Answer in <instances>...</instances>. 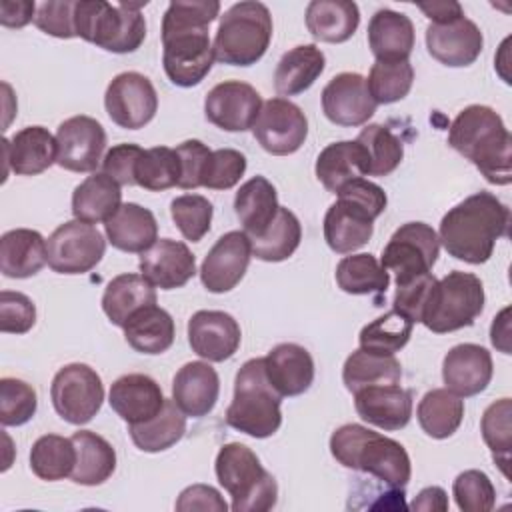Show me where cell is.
I'll list each match as a JSON object with an SVG mask.
<instances>
[{
	"label": "cell",
	"mask_w": 512,
	"mask_h": 512,
	"mask_svg": "<svg viewBox=\"0 0 512 512\" xmlns=\"http://www.w3.org/2000/svg\"><path fill=\"white\" fill-rule=\"evenodd\" d=\"M220 14L218 0H174L162 18V66L180 88L200 84L214 64L208 36L210 22Z\"/></svg>",
	"instance_id": "obj_1"
},
{
	"label": "cell",
	"mask_w": 512,
	"mask_h": 512,
	"mask_svg": "<svg viewBox=\"0 0 512 512\" xmlns=\"http://www.w3.org/2000/svg\"><path fill=\"white\" fill-rule=\"evenodd\" d=\"M508 224V206L490 192H476L442 216L438 240L452 258L484 264L496 242L508 234Z\"/></svg>",
	"instance_id": "obj_2"
},
{
	"label": "cell",
	"mask_w": 512,
	"mask_h": 512,
	"mask_svg": "<svg viewBox=\"0 0 512 512\" xmlns=\"http://www.w3.org/2000/svg\"><path fill=\"white\" fill-rule=\"evenodd\" d=\"M448 144L470 160L496 186L512 182V136L502 116L484 104L458 112L448 130Z\"/></svg>",
	"instance_id": "obj_3"
},
{
	"label": "cell",
	"mask_w": 512,
	"mask_h": 512,
	"mask_svg": "<svg viewBox=\"0 0 512 512\" xmlns=\"http://www.w3.org/2000/svg\"><path fill=\"white\" fill-rule=\"evenodd\" d=\"M330 454L344 468L366 472L390 488L404 490L412 476L406 448L362 424H344L330 436Z\"/></svg>",
	"instance_id": "obj_4"
},
{
	"label": "cell",
	"mask_w": 512,
	"mask_h": 512,
	"mask_svg": "<svg viewBox=\"0 0 512 512\" xmlns=\"http://www.w3.org/2000/svg\"><path fill=\"white\" fill-rule=\"evenodd\" d=\"M336 196L324 214V240L336 254H352L372 238L374 220L386 210L388 198L366 178L344 184Z\"/></svg>",
	"instance_id": "obj_5"
},
{
	"label": "cell",
	"mask_w": 512,
	"mask_h": 512,
	"mask_svg": "<svg viewBox=\"0 0 512 512\" xmlns=\"http://www.w3.org/2000/svg\"><path fill=\"white\" fill-rule=\"evenodd\" d=\"M142 6H146V0L118 4L104 0H76V38H82L114 54L136 52L146 38Z\"/></svg>",
	"instance_id": "obj_6"
},
{
	"label": "cell",
	"mask_w": 512,
	"mask_h": 512,
	"mask_svg": "<svg viewBox=\"0 0 512 512\" xmlns=\"http://www.w3.org/2000/svg\"><path fill=\"white\" fill-rule=\"evenodd\" d=\"M282 396L270 384L264 358H250L234 378V396L226 408V424L252 438H268L282 426Z\"/></svg>",
	"instance_id": "obj_7"
},
{
	"label": "cell",
	"mask_w": 512,
	"mask_h": 512,
	"mask_svg": "<svg viewBox=\"0 0 512 512\" xmlns=\"http://www.w3.org/2000/svg\"><path fill=\"white\" fill-rule=\"evenodd\" d=\"M214 472L220 486L230 494L234 512H266L276 506V478L246 444H224L216 454Z\"/></svg>",
	"instance_id": "obj_8"
},
{
	"label": "cell",
	"mask_w": 512,
	"mask_h": 512,
	"mask_svg": "<svg viewBox=\"0 0 512 512\" xmlns=\"http://www.w3.org/2000/svg\"><path fill=\"white\" fill-rule=\"evenodd\" d=\"M272 16L266 4L242 0L232 4L218 22L214 58L228 66H252L268 50L272 40Z\"/></svg>",
	"instance_id": "obj_9"
},
{
	"label": "cell",
	"mask_w": 512,
	"mask_h": 512,
	"mask_svg": "<svg viewBox=\"0 0 512 512\" xmlns=\"http://www.w3.org/2000/svg\"><path fill=\"white\" fill-rule=\"evenodd\" d=\"M484 286L476 274L452 270L436 280L420 324L434 334H448L466 326L484 310Z\"/></svg>",
	"instance_id": "obj_10"
},
{
	"label": "cell",
	"mask_w": 512,
	"mask_h": 512,
	"mask_svg": "<svg viewBox=\"0 0 512 512\" xmlns=\"http://www.w3.org/2000/svg\"><path fill=\"white\" fill-rule=\"evenodd\" d=\"M50 398L62 420L82 426L100 412L104 402V384L94 368L82 362H72L54 374Z\"/></svg>",
	"instance_id": "obj_11"
},
{
	"label": "cell",
	"mask_w": 512,
	"mask_h": 512,
	"mask_svg": "<svg viewBox=\"0 0 512 512\" xmlns=\"http://www.w3.org/2000/svg\"><path fill=\"white\" fill-rule=\"evenodd\" d=\"M440 254V240L426 222H406L388 240L380 264L394 274L396 286L432 272Z\"/></svg>",
	"instance_id": "obj_12"
},
{
	"label": "cell",
	"mask_w": 512,
	"mask_h": 512,
	"mask_svg": "<svg viewBox=\"0 0 512 512\" xmlns=\"http://www.w3.org/2000/svg\"><path fill=\"white\" fill-rule=\"evenodd\" d=\"M104 252L102 232L76 218L60 224L46 240L48 266L58 274H86L96 268Z\"/></svg>",
	"instance_id": "obj_13"
},
{
	"label": "cell",
	"mask_w": 512,
	"mask_h": 512,
	"mask_svg": "<svg viewBox=\"0 0 512 512\" xmlns=\"http://www.w3.org/2000/svg\"><path fill=\"white\" fill-rule=\"evenodd\" d=\"M104 108L116 126L138 130L156 116L158 94L144 74L122 72L110 80L104 92Z\"/></svg>",
	"instance_id": "obj_14"
},
{
	"label": "cell",
	"mask_w": 512,
	"mask_h": 512,
	"mask_svg": "<svg viewBox=\"0 0 512 512\" xmlns=\"http://www.w3.org/2000/svg\"><path fill=\"white\" fill-rule=\"evenodd\" d=\"M258 144L274 156H288L300 150L308 136V118L302 108L288 98H270L252 126Z\"/></svg>",
	"instance_id": "obj_15"
},
{
	"label": "cell",
	"mask_w": 512,
	"mask_h": 512,
	"mask_svg": "<svg viewBox=\"0 0 512 512\" xmlns=\"http://www.w3.org/2000/svg\"><path fill=\"white\" fill-rule=\"evenodd\" d=\"M260 92L242 80H224L204 98V116L210 124L226 132L252 130L260 110Z\"/></svg>",
	"instance_id": "obj_16"
},
{
	"label": "cell",
	"mask_w": 512,
	"mask_h": 512,
	"mask_svg": "<svg viewBox=\"0 0 512 512\" xmlns=\"http://www.w3.org/2000/svg\"><path fill=\"white\" fill-rule=\"evenodd\" d=\"M56 164L70 172H94L102 164L106 150V132L102 124L86 114L60 122L56 130Z\"/></svg>",
	"instance_id": "obj_17"
},
{
	"label": "cell",
	"mask_w": 512,
	"mask_h": 512,
	"mask_svg": "<svg viewBox=\"0 0 512 512\" xmlns=\"http://www.w3.org/2000/svg\"><path fill=\"white\" fill-rule=\"evenodd\" d=\"M252 258V244L244 230L222 234L200 266V280L212 294L230 292L244 278Z\"/></svg>",
	"instance_id": "obj_18"
},
{
	"label": "cell",
	"mask_w": 512,
	"mask_h": 512,
	"mask_svg": "<svg viewBox=\"0 0 512 512\" xmlns=\"http://www.w3.org/2000/svg\"><path fill=\"white\" fill-rule=\"evenodd\" d=\"M376 106L366 78L358 72H340L322 90L324 116L338 126L354 128L366 124L374 116Z\"/></svg>",
	"instance_id": "obj_19"
},
{
	"label": "cell",
	"mask_w": 512,
	"mask_h": 512,
	"mask_svg": "<svg viewBox=\"0 0 512 512\" xmlns=\"http://www.w3.org/2000/svg\"><path fill=\"white\" fill-rule=\"evenodd\" d=\"M242 330L234 316L222 310H198L188 320V344L206 362H224L240 346Z\"/></svg>",
	"instance_id": "obj_20"
},
{
	"label": "cell",
	"mask_w": 512,
	"mask_h": 512,
	"mask_svg": "<svg viewBox=\"0 0 512 512\" xmlns=\"http://www.w3.org/2000/svg\"><path fill=\"white\" fill-rule=\"evenodd\" d=\"M484 46V36L476 22L466 16L446 24H432L426 28L428 54L444 66L464 68L478 60Z\"/></svg>",
	"instance_id": "obj_21"
},
{
	"label": "cell",
	"mask_w": 512,
	"mask_h": 512,
	"mask_svg": "<svg viewBox=\"0 0 512 512\" xmlns=\"http://www.w3.org/2000/svg\"><path fill=\"white\" fill-rule=\"evenodd\" d=\"M140 274L160 290L182 288L196 274V258L190 248L172 238L156 240L140 254Z\"/></svg>",
	"instance_id": "obj_22"
},
{
	"label": "cell",
	"mask_w": 512,
	"mask_h": 512,
	"mask_svg": "<svg viewBox=\"0 0 512 512\" xmlns=\"http://www.w3.org/2000/svg\"><path fill=\"white\" fill-rule=\"evenodd\" d=\"M494 364L490 352L480 344H458L442 360V380L460 398L484 392L492 380Z\"/></svg>",
	"instance_id": "obj_23"
},
{
	"label": "cell",
	"mask_w": 512,
	"mask_h": 512,
	"mask_svg": "<svg viewBox=\"0 0 512 512\" xmlns=\"http://www.w3.org/2000/svg\"><path fill=\"white\" fill-rule=\"evenodd\" d=\"M358 416L382 430H402L412 418V392L400 384L366 386L354 392Z\"/></svg>",
	"instance_id": "obj_24"
},
{
	"label": "cell",
	"mask_w": 512,
	"mask_h": 512,
	"mask_svg": "<svg viewBox=\"0 0 512 512\" xmlns=\"http://www.w3.org/2000/svg\"><path fill=\"white\" fill-rule=\"evenodd\" d=\"M108 402L110 408L132 426L154 418L162 410L166 398L152 376L134 372L114 380L108 392Z\"/></svg>",
	"instance_id": "obj_25"
},
{
	"label": "cell",
	"mask_w": 512,
	"mask_h": 512,
	"mask_svg": "<svg viewBox=\"0 0 512 512\" xmlns=\"http://www.w3.org/2000/svg\"><path fill=\"white\" fill-rule=\"evenodd\" d=\"M2 146L6 172L12 170L18 176L42 174L58 158L56 136L44 126H26L12 138H4Z\"/></svg>",
	"instance_id": "obj_26"
},
{
	"label": "cell",
	"mask_w": 512,
	"mask_h": 512,
	"mask_svg": "<svg viewBox=\"0 0 512 512\" xmlns=\"http://www.w3.org/2000/svg\"><path fill=\"white\" fill-rule=\"evenodd\" d=\"M220 378L218 372L202 360L186 362L172 378V400L192 418L210 414L218 402Z\"/></svg>",
	"instance_id": "obj_27"
},
{
	"label": "cell",
	"mask_w": 512,
	"mask_h": 512,
	"mask_svg": "<svg viewBox=\"0 0 512 512\" xmlns=\"http://www.w3.org/2000/svg\"><path fill=\"white\" fill-rule=\"evenodd\" d=\"M264 368L270 384L284 396H300L314 382V360L312 354L294 342L274 346L264 356Z\"/></svg>",
	"instance_id": "obj_28"
},
{
	"label": "cell",
	"mask_w": 512,
	"mask_h": 512,
	"mask_svg": "<svg viewBox=\"0 0 512 512\" xmlns=\"http://www.w3.org/2000/svg\"><path fill=\"white\" fill-rule=\"evenodd\" d=\"M414 40V24L402 12L382 8L368 22V46L378 62L408 60Z\"/></svg>",
	"instance_id": "obj_29"
},
{
	"label": "cell",
	"mask_w": 512,
	"mask_h": 512,
	"mask_svg": "<svg viewBox=\"0 0 512 512\" xmlns=\"http://www.w3.org/2000/svg\"><path fill=\"white\" fill-rule=\"evenodd\" d=\"M316 178L336 194L344 184L368 176V154L358 140H340L328 144L316 158Z\"/></svg>",
	"instance_id": "obj_30"
},
{
	"label": "cell",
	"mask_w": 512,
	"mask_h": 512,
	"mask_svg": "<svg viewBox=\"0 0 512 512\" xmlns=\"http://www.w3.org/2000/svg\"><path fill=\"white\" fill-rule=\"evenodd\" d=\"M104 232L114 248L142 254L158 240V222L148 208L136 202H126L104 222Z\"/></svg>",
	"instance_id": "obj_31"
},
{
	"label": "cell",
	"mask_w": 512,
	"mask_h": 512,
	"mask_svg": "<svg viewBox=\"0 0 512 512\" xmlns=\"http://www.w3.org/2000/svg\"><path fill=\"white\" fill-rule=\"evenodd\" d=\"M46 258V240L38 230L14 228L0 238V272L6 278H30L38 274Z\"/></svg>",
	"instance_id": "obj_32"
},
{
	"label": "cell",
	"mask_w": 512,
	"mask_h": 512,
	"mask_svg": "<svg viewBox=\"0 0 512 512\" xmlns=\"http://www.w3.org/2000/svg\"><path fill=\"white\" fill-rule=\"evenodd\" d=\"M120 206V184L104 172H94L86 176L72 192V214L76 220L88 224L110 220Z\"/></svg>",
	"instance_id": "obj_33"
},
{
	"label": "cell",
	"mask_w": 512,
	"mask_h": 512,
	"mask_svg": "<svg viewBox=\"0 0 512 512\" xmlns=\"http://www.w3.org/2000/svg\"><path fill=\"white\" fill-rule=\"evenodd\" d=\"M360 24V10L350 0H312L306 6V28L320 40L330 44L346 42Z\"/></svg>",
	"instance_id": "obj_34"
},
{
	"label": "cell",
	"mask_w": 512,
	"mask_h": 512,
	"mask_svg": "<svg viewBox=\"0 0 512 512\" xmlns=\"http://www.w3.org/2000/svg\"><path fill=\"white\" fill-rule=\"evenodd\" d=\"M278 208L276 188L264 176H252L234 196V212L248 238L260 236L274 220Z\"/></svg>",
	"instance_id": "obj_35"
},
{
	"label": "cell",
	"mask_w": 512,
	"mask_h": 512,
	"mask_svg": "<svg viewBox=\"0 0 512 512\" xmlns=\"http://www.w3.org/2000/svg\"><path fill=\"white\" fill-rule=\"evenodd\" d=\"M326 56L316 44H300L288 50L276 64L274 88L282 96L306 92L324 72Z\"/></svg>",
	"instance_id": "obj_36"
},
{
	"label": "cell",
	"mask_w": 512,
	"mask_h": 512,
	"mask_svg": "<svg viewBox=\"0 0 512 512\" xmlns=\"http://www.w3.org/2000/svg\"><path fill=\"white\" fill-rule=\"evenodd\" d=\"M70 438L76 446L72 482L80 486L104 484L116 470V450L112 444L92 430H78Z\"/></svg>",
	"instance_id": "obj_37"
},
{
	"label": "cell",
	"mask_w": 512,
	"mask_h": 512,
	"mask_svg": "<svg viewBox=\"0 0 512 512\" xmlns=\"http://www.w3.org/2000/svg\"><path fill=\"white\" fill-rule=\"evenodd\" d=\"M156 304V288L134 272L114 276L102 294V310L114 326L124 328L128 318L144 306Z\"/></svg>",
	"instance_id": "obj_38"
},
{
	"label": "cell",
	"mask_w": 512,
	"mask_h": 512,
	"mask_svg": "<svg viewBox=\"0 0 512 512\" xmlns=\"http://www.w3.org/2000/svg\"><path fill=\"white\" fill-rule=\"evenodd\" d=\"M126 342L140 354H162L174 344V320L172 316L156 306H144L134 312L124 324Z\"/></svg>",
	"instance_id": "obj_39"
},
{
	"label": "cell",
	"mask_w": 512,
	"mask_h": 512,
	"mask_svg": "<svg viewBox=\"0 0 512 512\" xmlns=\"http://www.w3.org/2000/svg\"><path fill=\"white\" fill-rule=\"evenodd\" d=\"M416 416L426 436L444 440L460 428L464 418V400L448 388H432L418 402Z\"/></svg>",
	"instance_id": "obj_40"
},
{
	"label": "cell",
	"mask_w": 512,
	"mask_h": 512,
	"mask_svg": "<svg viewBox=\"0 0 512 512\" xmlns=\"http://www.w3.org/2000/svg\"><path fill=\"white\" fill-rule=\"evenodd\" d=\"M128 432L138 450L150 454L164 452L182 440L186 432V414L174 400H166L154 418L128 426Z\"/></svg>",
	"instance_id": "obj_41"
},
{
	"label": "cell",
	"mask_w": 512,
	"mask_h": 512,
	"mask_svg": "<svg viewBox=\"0 0 512 512\" xmlns=\"http://www.w3.org/2000/svg\"><path fill=\"white\" fill-rule=\"evenodd\" d=\"M400 378L402 366L396 356H384L364 348L354 350L342 366V382L352 394L366 386L400 384Z\"/></svg>",
	"instance_id": "obj_42"
},
{
	"label": "cell",
	"mask_w": 512,
	"mask_h": 512,
	"mask_svg": "<svg viewBox=\"0 0 512 512\" xmlns=\"http://www.w3.org/2000/svg\"><path fill=\"white\" fill-rule=\"evenodd\" d=\"M336 284L346 294H382L388 290L390 274L370 252L344 256L336 266Z\"/></svg>",
	"instance_id": "obj_43"
},
{
	"label": "cell",
	"mask_w": 512,
	"mask_h": 512,
	"mask_svg": "<svg viewBox=\"0 0 512 512\" xmlns=\"http://www.w3.org/2000/svg\"><path fill=\"white\" fill-rule=\"evenodd\" d=\"M302 240V226L294 212L280 206L268 228L250 238L252 254L264 262H282L290 258Z\"/></svg>",
	"instance_id": "obj_44"
},
{
	"label": "cell",
	"mask_w": 512,
	"mask_h": 512,
	"mask_svg": "<svg viewBox=\"0 0 512 512\" xmlns=\"http://www.w3.org/2000/svg\"><path fill=\"white\" fill-rule=\"evenodd\" d=\"M76 466V446L72 438L58 434L40 436L30 450V470L46 482L72 476Z\"/></svg>",
	"instance_id": "obj_45"
},
{
	"label": "cell",
	"mask_w": 512,
	"mask_h": 512,
	"mask_svg": "<svg viewBox=\"0 0 512 512\" xmlns=\"http://www.w3.org/2000/svg\"><path fill=\"white\" fill-rule=\"evenodd\" d=\"M412 328H414V322L392 308L390 312L368 322L360 330L358 342H360V348L364 350L384 354V356H394L408 344L412 336Z\"/></svg>",
	"instance_id": "obj_46"
},
{
	"label": "cell",
	"mask_w": 512,
	"mask_h": 512,
	"mask_svg": "<svg viewBox=\"0 0 512 512\" xmlns=\"http://www.w3.org/2000/svg\"><path fill=\"white\" fill-rule=\"evenodd\" d=\"M180 180V158L174 148L168 146H154L146 148L134 168V182L136 186L162 192L172 186H178Z\"/></svg>",
	"instance_id": "obj_47"
},
{
	"label": "cell",
	"mask_w": 512,
	"mask_h": 512,
	"mask_svg": "<svg viewBox=\"0 0 512 512\" xmlns=\"http://www.w3.org/2000/svg\"><path fill=\"white\" fill-rule=\"evenodd\" d=\"M356 140L368 154V176H388L404 158L402 140L388 126L368 124Z\"/></svg>",
	"instance_id": "obj_48"
},
{
	"label": "cell",
	"mask_w": 512,
	"mask_h": 512,
	"mask_svg": "<svg viewBox=\"0 0 512 512\" xmlns=\"http://www.w3.org/2000/svg\"><path fill=\"white\" fill-rule=\"evenodd\" d=\"M510 416H512V402H510V398H500V400L492 402L484 410L482 422H480L482 438H484L486 446L490 448L494 462L498 464V468L502 470V474L506 478H510V472H508L510 446H512Z\"/></svg>",
	"instance_id": "obj_49"
},
{
	"label": "cell",
	"mask_w": 512,
	"mask_h": 512,
	"mask_svg": "<svg viewBox=\"0 0 512 512\" xmlns=\"http://www.w3.org/2000/svg\"><path fill=\"white\" fill-rule=\"evenodd\" d=\"M414 82V68L408 60L374 62L366 78L368 92L376 104H394L408 96Z\"/></svg>",
	"instance_id": "obj_50"
},
{
	"label": "cell",
	"mask_w": 512,
	"mask_h": 512,
	"mask_svg": "<svg viewBox=\"0 0 512 512\" xmlns=\"http://www.w3.org/2000/svg\"><path fill=\"white\" fill-rule=\"evenodd\" d=\"M212 202L200 194H182L170 202V216L180 234L190 242H200L212 224Z\"/></svg>",
	"instance_id": "obj_51"
},
{
	"label": "cell",
	"mask_w": 512,
	"mask_h": 512,
	"mask_svg": "<svg viewBox=\"0 0 512 512\" xmlns=\"http://www.w3.org/2000/svg\"><path fill=\"white\" fill-rule=\"evenodd\" d=\"M38 408L36 390L20 378L0 380V422L2 426H22L34 418Z\"/></svg>",
	"instance_id": "obj_52"
},
{
	"label": "cell",
	"mask_w": 512,
	"mask_h": 512,
	"mask_svg": "<svg viewBox=\"0 0 512 512\" xmlns=\"http://www.w3.org/2000/svg\"><path fill=\"white\" fill-rule=\"evenodd\" d=\"M452 496L464 512H488L496 504V488L486 472L464 470L454 478Z\"/></svg>",
	"instance_id": "obj_53"
},
{
	"label": "cell",
	"mask_w": 512,
	"mask_h": 512,
	"mask_svg": "<svg viewBox=\"0 0 512 512\" xmlns=\"http://www.w3.org/2000/svg\"><path fill=\"white\" fill-rule=\"evenodd\" d=\"M246 156L234 148H218L212 150L204 174L202 186L210 190H228L240 182L246 172Z\"/></svg>",
	"instance_id": "obj_54"
},
{
	"label": "cell",
	"mask_w": 512,
	"mask_h": 512,
	"mask_svg": "<svg viewBox=\"0 0 512 512\" xmlns=\"http://www.w3.org/2000/svg\"><path fill=\"white\" fill-rule=\"evenodd\" d=\"M36 324L34 302L14 290L0 292V330L4 334H26Z\"/></svg>",
	"instance_id": "obj_55"
},
{
	"label": "cell",
	"mask_w": 512,
	"mask_h": 512,
	"mask_svg": "<svg viewBox=\"0 0 512 512\" xmlns=\"http://www.w3.org/2000/svg\"><path fill=\"white\" fill-rule=\"evenodd\" d=\"M434 284H436V278L432 272L412 278L404 284H398L394 300H392V308L398 310L400 314H404L406 318H410L414 324L420 322Z\"/></svg>",
	"instance_id": "obj_56"
},
{
	"label": "cell",
	"mask_w": 512,
	"mask_h": 512,
	"mask_svg": "<svg viewBox=\"0 0 512 512\" xmlns=\"http://www.w3.org/2000/svg\"><path fill=\"white\" fill-rule=\"evenodd\" d=\"M76 0H48L38 4L34 24L54 38H76L74 30Z\"/></svg>",
	"instance_id": "obj_57"
},
{
	"label": "cell",
	"mask_w": 512,
	"mask_h": 512,
	"mask_svg": "<svg viewBox=\"0 0 512 512\" xmlns=\"http://www.w3.org/2000/svg\"><path fill=\"white\" fill-rule=\"evenodd\" d=\"M174 150H176V154L180 158V180H178V186L184 188V190L200 188L202 186V174H204V168H206V162H208L212 150L204 142H200L196 138L184 140Z\"/></svg>",
	"instance_id": "obj_58"
},
{
	"label": "cell",
	"mask_w": 512,
	"mask_h": 512,
	"mask_svg": "<svg viewBox=\"0 0 512 512\" xmlns=\"http://www.w3.org/2000/svg\"><path fill=\"white\" fill-rule=\"evenodd\" d=\"M144 148L132 142H122L112 146L102 158V172L114 178L120 186H136L134 168Z\"/></svg>",
	"instance_id": "obj_59"
},
{
	"label": "cell",
	"mask_w": 512,
	"mask_h": 512,
	"mask_svg": "<svg viewBox=\"0 0 512 512\" xmlns=\"http://www.w3.org/2000/svg\"><path fill=\"white\" fill-rule=\"evenodd\" d=\"M176 510L190 512V510H216L226 512L228 504L220 496V492L208 484H192L184 488L176 500Z\"/></svg>",
	"instance_id": "obj_60"
},
{
	"label": "cell",
	"mask_w": 512,
	"mask_h": 512,
	"mask_svg": "<svg viewBox=\"0 0 512 512\" xmlns=\"http://www.w3.org/2000/svg\"><path fill=\"white\" fill-rule=\"evenodd\" d=\"M36 4L30 0H2L0 24L6 28H22L36 16Z\"/></svg>",
	"instance_id": "obj_61"
},
{
	"label": "cell",
	"mask_w": 512,
	"mask_h": 512,
	"mask_svg": "<svg viewBox=\"0 0 512 512\" xmlns=\"http://www.w3.org/2000/svg\"><path fill=\"white\" fill-rule=\"evenodd\" d=\"M418 8L426 14V18L432 20V24H446L450 20H456L464 16V10L458 2L454 0H444V2H428V4H418Z\"/></svg>",
	"instance_id": "obj_62"
},
{
	"label": "cell",
	"mask_w": 512,
	"mask_h": 512,
	"mask_svg": "<svg viewBox=\"0 0 512 512\" xmlns=\"http://www.w3.org/2000/svg\"><path fill=\"white\" fill-rule=\"evenodd\" d=\"M412 510H448V496L440 486H426L410 504Z\"/></svg>",
	"instance_id": "obj_63"
},
{
	"label": "cell",
	"mask_w": 512,
	"mask_h": 512,
	"mask_svg": "<svg viewBox=\"0 0 512 512\" xmlns=\"http://www.w3.org/2000/svg\"><path fill=\"white\" fill-rule=\"evenodd\" d=\"M492 346L504 354H510V308H504L498 316H494L490 326Z\"/></svg>",
	"instance_id": "obj_64"
}]
</instances>
